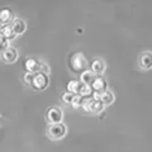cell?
Here are the masks:
<instances>
[{
    "instance_id": "obj_4",
    "label": "cell",
    "mask_w": 152,
    "mask_h": 152,
    "mask_svg": "<svg viewBox=\"0 0 152 152\" xmlns=\"http://www.w3.org/2000/svg\"><path fill=\"white\" fill-rule=\"evenodd\" d=\"M50 85V77L48 75H43V74H34L31 84V88L37 91H43L45 89L48 88Z\"/></svg>"
},
{
    "instance_id": "obj_13",
    "label": "cell",
    "mask_w": 152,
    "mask_h": 152,
    "mask_svg": "<svg viewBox=\"0 0 152 152\" xmlns=\"http://www.w3.org/2000/svg\"><path fill=\"white\" fill-rule=\"evenodd\" d=\"M140 66L143 70L152 69V53L151 52H143L140 56Z\"/></svg>"
},
{
    "instance_id": "obj_17",
    "label": "cell",
    "mask_w": 152,
    "mask_h": 152,
    "mask_svg": "<svg viewBox=\"0 0 152 152\" xmlns=\"http://www.w3.org/2000/svg\"><path fill=\"white\" fill-rule=\"evenodd\" d=\"M89 98H84L81 96V95H75V98H74V100H72V104H71V107H72L74 109H80V108H83L85 105V103H86Z\"/></svg>"
},
{
    "instance_id": "obj_20",
    "label": "cell",
    "mask_w": 152,
    "mask_h": 152,
    "mask_svg": "<svg viewBox=\"0 0 152 152\" xmlns=\"http://www.w3.org/2000/svg\"><path fill=\"white\" fill-rule=\"evenodd\" d=\"M33 76H34V74L26 72L24 75H23V83H24L26 85H28V86H31V84H32V80H33Z\"/></svg>"
},
{
    "instance_id": "obj_2",
    "label": "cell",
    "mask_w": 152,
    "mask_h": 152,
    "mask_svg": "<svg viewBox=\"0 0 152 152\" xmlns=\"http://www.w3.org/2000/svg\"><path fill=\"white\" fill-rule=\"evenodd\" d=\"M46 122L48 124H57V123H62L64 121V110L58 105L50 107L46 112Z\"/></svg>"
},
{
    "instance_id": "obj_18",
    "label": "cell",
    "mask_w": 152,
    "mask_h": 152,
    "mask_svg": "<svg viewBox=\"0 0 152 152\" xmlns=\"http://www.w3.org/2000/svg\"><path fill=\"white\" fill-rule=\"evenodd\" d=\"M74 98H75V94L69 93V91H65V93L62 94V96H61V100H62V103L71 105V104H72Z\"/></svg>"
},
{
    "instance_id": "obj_1",
    "label": "cell",
    "mask_w": 152,
    "mask_h": 152,
    "mask_svg": "<svg viewBox=\"0 0 152 152\" xmlns=\"http://www.w3.org/2000/svg\"><path fill=\"white\" fill-rule=\"evenodd\" d=\"M47 137L52 141H60L67 134V127L65 123H57V124H48L46 132Z\"/></svg>"
},
{
    "instance_id": "obj_5",
    "label": "cell",
    "mask_w": 152,
    "mask_h": 152,
    "mask_svg": "<svg viewBox=\"0 0 152 152\" xmlns=\"http://www.w3.org/2000/svg\"><path fill=\"white\" fill-rule=\"evenodd\" d=\"M104 104L99 100V98L98 96H95V98H89L88 100H86V103H85V105L83 107V109L84 110H86L88 113H93V114H95V113H100V112H103V109H104Z\"/></svg>"
},
{
    "instance_id": "obj_11",
    "label": "cell",
    "mask_w": 152,
    "mask_h": 152,
    "mask_svg": "<svg viewBox=\"0 0 152 152\" xmlns=\"http://www.w3.org/2000/svg\"><path fill=\"white\" fill-rule=\"evenodd\" d=\"M0 37L4 38V39H7L8 42H12L13 39H15L18 36L14 33L12 26L8 24V26H3L1 27V29H0Z\"/></svg>"
},
{
    "instance_id": "obj_9",
    "label": "cell",
    "mask_w": 152,
    "mask_h": 152,
    "mask_svg": "<svg viewBox=\"0 0 152 152\" xmlns=\"http://www.w3.org/2000/svg\"><path fill=\"white\" fill-rule=\"evenodd\" d=\"M90 71H93L95 75H102L105 71V62L102 58H94L90 62Z\"/></svg>"
},
{
    "instance_id": "obj_8",
    "label": "cell",
    "mask_w": 152,
    "mask_h": 152,
    "mask_svg": "<svg viewBox=\"0 0 152 152\" xmlns=\"http://www.w3.org/2000/svg\"><path fill=\"white\" fill-rule=\"evenodd\" d=\"M10 26L17 36H22L27 31V23L22 18H14L13 22L10 23Z\"/></svg>"
},
{
    "instance_id": "obj_14",
    "label": "cell",
    "mask_w": 152,
    "mask_h": 152,
    "mask_svg": "<svg viewBox=\"0 0 152 152\" xmlns=\"http://www.w3.org/2000/svg\"><path fill=\"white\" fill-rule=\"evenodd\" d=\"M95 79H96V75H95L93 71L90 70H86L84 71L83 74H80V81H81L84 85H88V86H91L93 83L95 81Z\"/></svg>"
},
{
    "instance_id": "obj_10",
    "label": "cell",
    "mask_w": 152,
    "mask_h": 152,
    "mask_svg": "<svg viewBox=\"0 0 152 152\" xmlns=\"http://www.w3.org/2000/svg\"><path fill=\"white\" fill-rule=\"evenodd\" d=\"M91 89H93L94 93H98L99 95H100L102 93H104L107 90V81H105V79H104L103 76H96L95 81L91 85Z\"/></svg>"
},
{
    "instance_id": "obj_16",
    "label": "cell",
    "mask_w": 152,
    "mask_h": 152,
    "mask_svg": "<svg viewBox=\"0 0 152 152\" xmlns=\"http://www.w3.org/2000/svg\"><path fill=\"white\" fill-rule=\"evenodd\" d=\"M83 83L80 80H71V81L67 84V91L69 93H72L75 95H79L80 94V90L83 88Z\"/></svg>"
},
{
    "instance_id": "obj_21",
    "label": "cell",
    "mask_w": 152,
    "mask_h": 152,
    "mask_svg": "<svg viewBox=\"0 0 152 152\" xmlns=\"http://www.w3.org/2000/svg\"><path fill=\"white\" fill-rule=\"evenodd\" d=\"M50 65L48 64H46V62H42V67H41V71H39V74H43V75H48L50 74Z\"/></svg>"
},
{
    "instance_id": "obj_15",
    "label": "cell",
    "mask_w": 152,
    "mask_h": 152,
    "mask_svg": "<svg viewBox=\"0 0 152 152\" xmlns=\"http://www.w3.org/2000/svg\"><path fill=\"white\" fill-rule=\"evenodd\" d=\"M98 98H99V100L104 104V105H110V104L114 102V99H115L114 94L108 89L104 93H102L100 95H98Z\"/></svg>"
},
{
    "instance_id": "obj_7",
    "label": "cell",
    "mask_w": 152,
    "mask_h": 152,
    "mask_svg": "<svg viewBox=\"0 0 152 152\" xmlns=\"http://www.w3.org/2000/svg\"><path fill=\"white\" fill-rule=\"evenodd\" d=\"M24 67L27 72L31 74H39L41 67H42V62H39L38 60L33 58V57H29L24 61Z\"/></svg>"
},
{
    "instance_id": "obj_22",
    "label": "cell",
    "mask_w": 152,
    "mask_h": 152,
    "mask_svg": "<svg viewBox=\"0 0 152 152\" xmlns=\"http://www.w3.org/2000/svg\"><path fill=\"white\" fill-rule=\"evenodd\" d=\"M1 27H3V24H1V23H0V29H1Z\"/></svg>"
},
{
    "instance_id": "obj_19",
    "label": "cell",
    "mask_w": 152,
    "mask_h": 152,
    "mask_svg": "<svg viewBox=\"0 0 152 152\" xmlns=\"http://www.w3.org/2000/svg\"><path fill=\"white\" fill-rule=\"evenodd\" d=\"M9 47H10V42H8L7 39H4V38L0 37V56H1Z\"/></svg>"
},
{
    "instance_id": "obj_12",
    "label": "cell",
    "mask_w": 152,
    "mask_h": 152,
    "mask_svg": "<svg viewBox=\"0 0 152 152\" xmlns=\"http://www.w3.org/2000/svg\"><path fill=\"white\" fill-rule=\"evenodd\" d=\"M14 19V15H13V12L10 10L9 8H3L0 10V23L3 26H8L10 24Z\"/></svg>"
},
{
    "instance_id": "obj_3",
    "label": "cell",
    "mask_w": 152,
    "mask_h": 152,
    "mask_svg": "<svg viewBox=\"0 0 152 152\" xmlns=\"http://www.w3.org/2000/svg\"><path fill=\"white\" fill-rule=\"evenodd\" d=\"M70 67L75 72H84L88 70V61L83 53H75L70 60Z\"/></svg>"
},
{
    "instance_id": "obj_6",
    "label": "cell",
    "mask_w": 152,
    "mask_h": 152,
    "mask_svg": "<svg viewBox=\"0 0 152 152\" xmlns=\"http://www.w3.org/2000/svg\"><path fill=\"white\" fill-rule=\"evenodd\" d=\"M18 57H19L18 50L10 46L1 56H0V58H1V61L3 62H5V64H14L18 60Z\"/></svg>"
}]
</instances>
